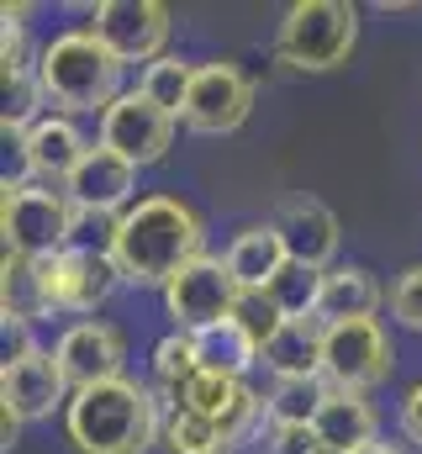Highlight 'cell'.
I'll use <instances>...</instances> for the list:
<instances>
[{
  "label": "cell",
  "mask_w": 422,
  "mask_h": 454,
  "mask_svg": "<svg viewBox=\"0 0 422 454\" xmlns=\"http://www.w3.org/2000/svg\"><path fill=\"white\" fill-rule=\"evenodd\" d=\"M64 191H69V201H74V207L116 212V217H121L127 207H137V201H132V196H137V164H127L121 153H111L106 143H96Z\"/></svg>",
  "instance_id": "obj_16"
},
{
  "label": "cell",
  "mask_w": 422,
  "mask_h": 454,
  "mask_svg": "<svg viewBox=\"0 0 422 454\" xmlns=\"http://www.w3.org/2000/svg\"><path fill=\"white\" fill-rule=\"evenodd\" d=\"M238 280H232V270H227V259H211L201 254L196 264H185L169 286H164V312H169V323H175V333H207L216 323H227L232 317V307H238Z\"/></svg>",
  "instance_id": "obj_7"
},
{
  "label": "cell",
  "mask_w": 422,
  "mask_h": 454,
  "mask_svg": "<svg viewBox=\"0 0 422 454\" xmlns=\"http://www.w3.org/2000/svg\"><path fill=\"white\" fill-rule=\"evenodd\" d=\"M169 5L159 0H101L90 11V32L111 59L121 64H159L164 59V43H169Z\"/></svg>",
  "instance_id": "obj_8"
},
{
  "label": "cell",
  "mask_w": 422,
  "mask_h": 454,
  "mask_svg": "<svg viewBox=\"0 0 422 454\" xmlns=\"http://www.w3.org/2000/svg\"><path fill=\"white\" fill-rule=\"evenodd\" d=\"M85 153H90V143H85V132L74 127V116H43L27 137H21V164H27V175L37 180V185H69L74 180V169L85 164Z\"/></svg>",
  "instance_id": "obj_15"
},
{
  "label": "cell",
  "mask_w": 422,
  "mask_h": 454,
  "mask_svg": "<svg viewBox=\"0 0 422 454\" xmlns=\"http://www.w3.org/2000/svg\"><path fill=\"white\" fill-rule=\"evenodd\" d=\"M159 391L137 380H106L90 391H74L64 407V434L74 454H148L164 439Z\"/></svg>",
  "instance_id": "obj_2"
},
{
  "label": "cell",
  "mask_w": 422,
  "mask_h": 454,
  "mask_svg": "<svg viewBox=\"0 0 422 454\" xmlns=\"http://www.w3.org/2000/svg\"><path fill=\"white\" fill-rule=\"evenodd\" d=\"M402 434H407L412 444H422V380L402 396Z\"/></svg>",
  "instance_id": "obj_34"
},
{
  "label": "cell",
  "mask_w": 422,
  "mask_h": 454,
  "mask_svg": "<svg viewBox=\"0 0 422 454\" xmlns=\"http://www.w3.org/2000/svg\"><path fill=\"white\" fill-rule=\"evenodd\" d=\"M259 454H327V450L316 444V434L301 428V423H270L264 439H259Z\"/></svg>",
  "instance_id": "obj_33"
},
{
  "label": "cell",
  "mask_w": 422,
  "mask_h": 454,
  "mask_svg": "<svg viewBox=\"0 0 422 454\" xmlns=\"http://www.w3.org/2000/svg\"><path fill=\"white\" fill-rule=\"evenodd\" d=\"M322 348H327V323L322 317H285V328L264 343L259 364L275 380H301V375H322Z\"/></svg>",
  "instance_id": "obj_18"
},
{
  "label": "cell",
  "mask_w": 422,
  "mask_h": 454,
  "mask_svg": "<svg viewBox=\"0 0 422 454\" xmlns=\"http://www.w3.org/2000/svg\"><path fill=\"white\" fill-rule=\"evenodd\" d=\"M48 312H53V301H48V286H43V264L21 259V254H5V264H0V317L32 328Z\"/></svg>",
  "instance_id": "obj_21"
},
{
  "label": "cell",
  "mask_w": 422,
  "mask_h": 454,
  "mask_svg": "<svg viewBox=\"0 0 422 454\" xmlns=\"http://www.w3.org/2000/svg\"><path fill=\"white\" fill-rule=\"evenodd\" d=\"M380 301H386V291H380V280H375V270H364V264H332L327 270V280H322V323H364V317H375L380 312Z\"/></svg>",
  "instance_id": "obj_20"
},
{
  "label": "cell",
  "mask_w": 422,
  "mask_h": 454,
  "mask_svg": "<svg viewBox=\"0 0 422 454\" xmlns=\"http://www.w3.org/2000/svg\"><path fill=\"white\" fill-rule=\"evenodd\" d=\"M327 391H332V386H327L322 375L275 380V386H270V396H264V418H270V423H301V428H312V418L322 412Z\"/></svg>",
  "instance_id": "obj_24"
},
{
  "label": "cell",
  "mask_w": 422,
  "mask_h": 454,
  "mask_svg": "<svg viewBox=\"0 0 422 454\" xmlns=\"http://www.w3.org/2000/svg\"><path fill=\"white\" fill-rule=\"evenodd\" d=\"M74 396V386L64 380V364L53 348H27L16 359L0 364V407H11L21 423H43L53 412H64Z\"/></svg>",
  "instance_id": "obj_10"
},
{
  "label": "cell",
  "mask_w": 422,
  "mask_h": 454,
  "mask_svg": "<svg viewBox=\"0 0 422 454\" xmlns=\"http://www.w3.org/2000/svg\"><path fill=\"white\" fill-rule=\"evenodd\" d=\"M322 280H327V270H307V264H285L264 291L275 296V307L285 312V317H316L322 312Z\"/></svg>",
  "instance_id": "obj_25"
},
{
  "label": "cell",
  "mask_w": 422,
  "mask_h": 454,
  "mask_svg": "<svg viewBox=\"0 0 422 454\" xmlns=\"http://www.w3.org/2000/svg\"><path fill=\"white\" fill-rule=\"evenodd\" d=\"M43 264V286H48V301L53 312H74L85 323V312H96L106 296L121 286V270L111 254L96 248H64L53 259H37Z\"/></svg>",
  "instance_id": "obj_12"
},
{
  "label": "cell",
  "mask_w": 422,
  "mask_h": 454,
  "mask_svg": "<svg viewBox=\"0 0 422 454\" xmlns=\"http://www.w3.org/2000/svg\"><path fill=\"white\" fill-rule=\"evenodd\" d=\"M232 323H238L248 339L259 343V354H264V343H270L275 333H280V328H285V312L275 307V296H270V291H238Z\"/></svg>",
  "instance_id": "obj_29"
},
{
  "label": "cell",
  "mask_w": 422,
  "mask_h": 454,
  "mask_svg": "<svg viewBox=\"0 0 422 454\" xmlns=\"http://www.w3.org/2000/svg\"><path fill=\"white\" fill-rule=\"evenodd\" d=\"M248 439H259V423H207V418L164 412V439L159 444L169 454H232Z\"/></svg>",
  "instance_id": "obj_22"
},
{
  "label": "cell",
  "mask_w": 422,
  "mask_h": 454,
  "mask_svg": "<svg viewBox=\"0 0 422 454\" xmlns=\"http://www.w3.org/2000/svg\"><path fill=\"white\" fill-rule=\"evenodd\" d=\"M201 254H207V223L180 196H143L137 207H127L111 248L121 286H159V291Z\"/></svg>",
  "instance_id": "obj_1"
},
{
  "label": "cell",
  "mask_w": 422,
  "mask_h": 454,
  "mask_svg": "<svg viewBox=\"0 0 422 454\" xmlns=\"http://www.w3.org/2000/svg\"><path fill=\"white\" fill-rule=\"evenodd\" d=\"M116 232H121V217H116V212H90V207H74L69 248H96V254H111V248H116Z\"/></svg>",
  "instance_id": "obj_31"
},
{
  "label": "cell",
  "mask_w": 422,
  "mask_h": 454,
  "mask_svg": "<svg viewBox=\"0 0 422 454\" xmlns=\"http://www.w3.org/2000/svg\"><path fill=\"white\" fill-rule=\"evenodd\" d=\"M227 270H232V280L243 286V291H264L285 264H291V254H285V243H280V232L270 223H254V227H238V238L227 243Z\"/></svg>",
  "instance_id": "obj_19"
},
{
  "label": "cell",
  "mask_w": 422,
  "mask_h": 454,
  "mask_svg": "<svg viewBox=\"0 0 422 454\" xmlns=\"http://www.w3.org/2000/svg\"><path fill=\"white\" fill-rule=\"evenodd\" d=\"M359 48V11L348 0H296L275 32V59L301 74L343 69Z\"/></svg>",
  "instance_id": "obj_4"
},
{
  "label": "cell",
  "mask_w": 422,
  "mask_h": 454,
  "mask_svg": "<svg viewBox=\"0 0 422 454\" xmlns=\"http://www.w3.org/2000/svg\"><path fill=\"white\" fill-rule=\"evenodd\" d=\"M175 127H180V116H169L164 106H153L143 90H127V96L101 116V143L111 153H121L127 164L148 169V164H159V159L175 148Z\"/></svg>",
  "instance_id": "obj_11"
},
{
  "label": "cell",
  "mask_w": 422,
  "mask_h": 454,
  "mask_svg": "<svg viewBox=\"0 0 422 454\" xmlns=\"http://www.w3.org/2000/svg\"><path fill=\"white\" fill-rule=\"evenodd\" d=\"M196 354H201V370L227 375V380H243V375L259 364V343L248 339L232 317L216 323V328H207V333H196Z\"/></svg>",
  "instance_id": "obj_23"
},
{
  "label": "cell",
  "mask_w": 422,
  "mask_h": 454,
  "mask_svg": "<svg viewBox=\"0 0 422 454\" xmlns=\"http://www.w3.org/2000/svg\"><path fill=\"white\" fill-rule=\"evenodd\" d=\"M270 227L280 232V243H285V254H291L296 264H307V270H332L338 243H343V227H338V217H332L327 201H316V196H291V201L275 207Z\"/></svg>",
  "instance_id": "obj_14"
},
{
  "label": "cell",
  "mask_w": 422,
  "mask_h": 454,
  "mask_svg": "<svg viewBox=\"0 0 422 454\" xmlns=\"http://www.w3.org/2000/svg\"><path fill=\"white\" fill-rule=\"evenodd\" d=\"M0 16H5V21H0V69H5V74L37 69V53H32V43H27V5H5Z\"/></svg>",
  "instance_id": "obj_30"
},
{
  "label": "cell",
  "mask_w": 422,
  "mask_h": 454,
  "mask_svg": "<svg viewBox=\"0 0 422 454\" xmlns=\"http://www.w3.org/2000/svg\"><path fill=\"white\" fill-rule=\"evenodd\" d=\"M191 80H196V64H185V59H175V53H164L159 64H148V69H143L137 90H143L153 106H164L169 116H180V112H185V96H191Z\"/></svg>",
  "instance_id": "obj_27"
},
{
  "label": "cell",
  "mask_w": 422,
  "mask_h": 454,
  "mask_svg": "<svg viewBox=\"0 0 422 454\" xmlns=\"http://www.w3.org/2000/svg\"><path fill=\"white\" fill-rule=\"evenodd\" d=\"M201 370V354H196V339L191 333H164L153 343V359H148V386L164 396L175 386H185L191 375Z\"/></svg>",
  "instance_id": "obj_26"
},
{
  "label": "cell",
  "mask_w": 422,
  "mask_h": 454,
  "mask_svg": "<svg viewBox=\"0 0 422 454\" xmlns=\"http://www.w3.org/2000/svg\"><path fill=\"white\" fill-rule=\"evenodd\" d=\"M312 434L327 454H359V450H370V444H380V418H375V407L364 396L327 391L322 412L312 418Z\"/></svg>",
  "instance_id": "obj_17"
},
{
  "label": "cell",
  "mask_w": 422,
  "mask_h": 454,
  "mask_svg": "<svg viewBox=\"0 0 422 454\" xmlns=\"http://www.w3.org/2000/svg\"><path fill=\"white\" fill-rule=\"evenodd\" d=\"M359 454H407L402 444H391V439H380V444H370V450H359Z\"/></svg>",
  "instance_id": "obj_36"
},
{
  "label": "cell",
  "mask_w": 422,
  "mask_h": 454,
  "mask_svg": "<svg viewBox=\"0 0 422 454\" xmlns=\"http://www.w3.org/2000/svg\"><path fill=\"white\" fill-rule=\"evenodd\" d=\"M254 112V80L232 64V59H211L196 64V80H191V96H185V112L180 121L201 137H222V132H238Z\"/></svg>",
  "instance_id": "obj_9"
},
{
  "label": "cell",
  "mask_w": 422,
  "mask_h": 454,
  "mask_svg": "<svg viewBox=\"0 0 422 454\" xmlns=\"http://www.w3.org/2000/svg\"><path fill=\"white\" fill-rule=\"evenodd\" d=\"M391 317H396L402 328L422 333V264L402 270V280L391 286Z\"/></svg>",
  "instance_id": "obj_32"
},
{
  "label": "cell",
  "mask_w": 422,
  "mask_h": 454,
  "mask_svg": "<svg viewBox=\"0 0 422 454\" xmlns=\"http://www.w3.org/2000/svg\"><path fill=\"white\" fill-rule=\"evenodd\" d=\"M43 106H48V96H43V85H37V69H27V74H5V137H27L37 121H43Z\"/></svg>",
  "instance_id": "obj_28"
},
{
  "label": "cell",
  "mask_w": 422,
  "mask_h": 454,
  "mask_svg": "<svg viewBox=\"0 0 422 454\" xmlns=\"http://www.w3.org/2000/svg\"><path fill=\"white\" fill-rule=\"evenodd\" d=\"M59 364H64V380L74 391H90V386H106V380H121V364H127V339L116 323H101V317H85L74 328H64L59 343H53Z\"/></svg>",
  "instance_id": "obj_13"
},
{
  "label": "cell",
  "mask_w": 422,
  "mask_h": 454,
  "mask_svg": "<svg viewBox=\"0 0 422 454\" xmlns=\"http://www.w3.org/2000/svg\"><path fill=\"white\" fill-rule=\"evenodd\" d=\"M69 227H74V201H69V191L37 185V180H5V196H0L5 254L53 259V254L69 248Z\"/></svg>",
  "instance_id": "obj_5"
},
{
  "label": "cell",
  "mask_w": 422,
  "mask_h": 454,
  "mask_svg": "<svg viewBox=\"0 0 422 454\" xmlns=\"http://www.w3.org/2000/svg\"><path fill=\"white\" fill-rule=\"evenodd\" d=\"M121 59H111L96 32H59L48 48H37V85L59 116H106L127 90H121Z\"/></svg>",
  "instance_id": "obj_3"
},
{
  "label": "cell",
  "mask_w": 422,
  "mask_h": 454,
  "mask_svg": "<svg viewBox=\"0 0 422 454\" xmlns=\"http://www.w3.org/2000/svg\"><path fill=\"white\" fill-rule=\"evenodd\" d=\"M0 434H5V450H11V444L21 439V418H16L11 407H0Z\"/></svg>",
  "instance_id": "obj_35"
},
{
  "label": "cell",
  "mask_w": 422,
  "mask_h": 454,
  "mask_svg": "<svg viewBox=\"0 0 422 454\" xmlns=\"http://www.w3.org/2000/svg\"><path fill=\"white\" fill-rule=\"evenodd\" d=\"M391 364H396V354H391V339H386V328L375 317H364V323H327L322 380L332 391L364 396V391L391 380Z\"/></svg>",
  "instance_id": "obj_6"
}]
</instances>
